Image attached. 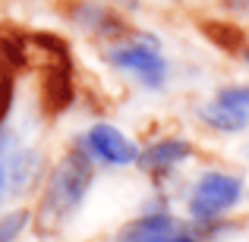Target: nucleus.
<instances>
[{
	"label": "nucleus",
	"mask_w": 249,
	"mask_h": 242,
	"mask_svg": "<svg viewBox=\"0 0 249 242\" xmlns=\"http://www.w3.org/2000/svg\"><path fill=\"white\" fill-rule=\"evenodd\" d=\"M91 186V161L85 151H70L67 158L54 167L44 195L38 201V230L41 233H57L70 217L76 214V208L82 205L85 192Z\"/></svg>",
	"instance_id": "1"
},
{
	"label": "nucleus",
	"mask_w": 249,
	"mask_h": 242,
	"mask_svg": "<svg viewBox=\"0 0 249 242\" xmlns=\"http://www.w3.org/2000/svg\"><path fill=\"white\" fill-rule=\"evenodd\" d=\"M243 195V182L240 176L231 173H205L189 192V211L199 220H212L218 214H224L227 208H233Z\"/></svg>",
	"instance_id": "2"
},
{
	"label": "nucleus",
	"mask_w": 249,
	"mask_h": 242,
	"mask_svg": "<svg viewBox=\"0 0 249 242\" xmlns=\"http://www.w3.org/2000/svg\"><path fill=\"white\" fill-rule=\"evenodd\" d=\"M158 44L152 38H142V41H133V44H123V48H114L107 54V60L114 66L126 69V73H136L145 85H161L164 82V73H167V63L164 57L158 54Z\"/></svg>",
	"instance_id": "3"
},
{
	"label": "nucleus",
	"mask_w": 249,
	"mask_h": 242,
	"mask_svg": "<svg viewBox=\"0 0 249 242\" xmlns=\"http://www.w3.org/2000/svg\"><path fill=\"white\" fill-rule=\"evenodd\" d=\"M85 148H89L95 158H101L104 163H114V167H126V163L139 161V154H142L120 129L107 126V123H98V126L89 129Z\"/></svg>",
	"instance_id": "4"
},
{
	"label": "nucleus",
	"mask_w": 249,
	"mask_h": 242,
	"mask_svg": "<svg viewBox=\"0 0 249 242\" xmlns=\"http://www.w3.org/2000/svg\"><path fill=\"white\" fill-rule=\"evenodd\" d=\"M123 239L126 242H199L193 233L180 230L170 214H148V217L136 220L123 233Z\"/></svg>",
	"instance_id": "5"
},
{
	"label": "nucleus",
	"mask_w": 249,
	"mask_h": 242,
	"mask_svg": "<svg viewBox=\"0 0 249 242\" xmlns=\"http://www.w3.org/2000/svg\"><path fill=\"white\" fill-rule=\"evenodd\" d=\"M189 154H193V148H189V142L183 139H161L155 142V145H148L145 151L139 154V167L145 170V173H167L170 167H177L180 161H186Z\"/></svg>",
	"instance_id": "6"
},
{
	"label": "nucleus",
	"mask_w": 249,
	"mask_h": 242,
	"mask_svg": "<svg viewBox=\"0 0 249 242\" xmlns=\"http://www.w3.org/2000/svg\"><path fill=\"white\" fill-rule=\"evenodd\" d=\"M199 116L208 123V126L221 129V132H240V129H246V126H249V113H246V110L227 107V104H221V101L199 107Z\"/></svg>",
	"instance_id": "7"
},
{
	"label": "nucleus",
	"mask_w": 249,
	"mask_h": 242,
	"mask_svg": "<svg viewBox=\"0 0 249 242\" xmlns=\"http://www.w3.org/2000/svg\"><path fill=\"white\" fill-rule=\"evenodd\" d=\"M76 19H79L85 29L101 32V35H117V32H123L120 19H117L114 13H107L104 6H98V3H82L79 10H76Z\"/></svg>",
	"instance_id": "8"
},
{
	"label": "nucleus",
	"mask_w": 249,
	"mask_h": 242,
	"mask_svg": "<svg viewBox=\"0 0 249 242\" xmlns=\"http://www.w3.org/2000/svg\"><path fill=\"white\" fill-rule=\"evenodd\" d=\"M29 224V214L25 211H13V214H6L3 220H0V242H13L22 233V226Z\"/></svg>",
	"instance_id": "9"
},
{
	"label": "nucleus",
	"mask_w": 249,
	"mask_h": 242,
	"mask_svg": "<svg viewBox=\"0 0 249 242\" xmlns=\"http://www.w3.org/2000/svg\"><path fill=\"white\" fill-rule=\"evenodd\" d=\"M218 101L237 110H249V85H231V88L218 91Z\"/></svg>",
	"instance_id": "10"
},
{
	"label": "nucleus",
	"mask_w": 249,
	"mask_h": 242,
	"mask_svg": "<svg viewBox=\"0 0 249 242\" xmlns=\"http://www.w3.org/2000/svg\"><path fill=\"white\" fill-rule=\"evenodd\" d=\"M6 110H10V85H6V82H0V123H3Z\"/></svg>",
	"instance_id": "11"
},
{
	"label": "nucleus",
	"mask_w": 249,
	"mask_h": 242,
	"mask_svg": "<svg viewBox=\"0 0 249 242\" xmlns=\"http://www.w3.org/2000/svg\"><path fill=\"white\" fill-rule=\"evenodd\" d=\"M231 10H249V0H224Z\"/></svg>",
	"instance_id": "12"
},
{
	"label": "nucleus",
	"mask_w": 249,
	"mask_h": 242,
	"mask_svg": "<svg viewBox=\"0 0 249 242\" xmlns=\"http://www.w3.org/2000/svg\"><path fill=\"white\" fill-rule=\"evenodd\" d=\"M246 63H249V50H246Z\"/></svg>",
	"instance_id": "13"
}]
</instances>
